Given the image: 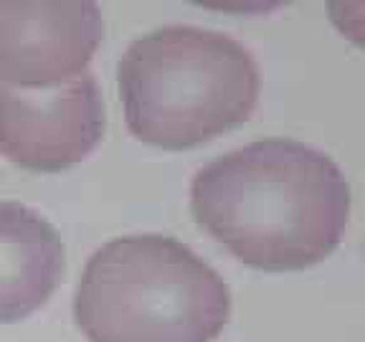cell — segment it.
<instances>
[{"instance_id":"277c9868","label":"cell","mask_w":365,"mask_h":342,"mask_svg":"<svg viewBox=\"0 0 365 342\" xmlns=\"http://www.w3.org/2000/svg\"><path fill=\"white\" fill-rule=\"evenodd\" d=\"M104 135V102L97 79L84 71L51 89L0 84V152L38 172L76 165Z\"/></svg>"},{"instance_id":"7a4b0ae2","label":"cell","mask_w":365,"mask_h":342,"mask_svg":"<svg viewBox=\"0 0 365 342\" xmlns=\"http://www.w3.org/2000/svg\"><path fill=\"white\" fill-rule=\"evenodd\" d=\"M231 294L221 274L170 236H122L91 254L74 317L91 342H211Z\"/></svg>"},{"instance_id":"8992f818","label":"cell","mask_w":365,"mask_h":342,"mask_svg":"<svg viewBox=\"0 0 365 342\" xmlns=\"http://www.w3.org/2000/svg\"><path fill=\"white\" fill-rule=\"evenodd\" d=\"M63 276V241L41 213L0 200V325L43 307Z\"/></svg>"},{"instance_id":"6da1fadb","label":"cell","mask_w":365,"mask_h":342,"mask_svg":"<svg viewBox=\"0 0 365 342\" xmlns=\"http://www.w3.org/2000/svg\"><path fill=\"white\" fill-rule=\"evenodd\" d=\"M190 208L244 264L294 271L322 261L340 244L350 188L325 152L272 137L200 167L190 182Z\"/></svg>"},{"instance_id":"3957f363","label":"cell","mask_w":365,"mask_h":342,"mask_svg":"<svg viewBox=\"0 0 365 342\" xmlns=\"http://www.w3.org/2000/svg\"><path fill=\"white\" fill-rule=\"evenodd\" d=\"M259 66L236 38L198 26L140 36L120 61L130 132L163 150H185L234 130L259 99Z\"/></svg>"},{"instance_id":"5b68a950","label":"cell","mask_w":365,"mask_h":342,"mask_svg":"<svg viewBox=\"0 0 365 342\" xmlns=\"http://www.w3.org/2000/svg\"><path fill=\"white\" fill-rule=\"evenodd\" d=\"M102 11L89 0H0V84L51 89L84 71L102 41Z\"/></svg>"},{"instance_id":"52a82bcc","label":"cell","mask_w":365,"mask_h":342,"mask_svg":"<svg viewBox=\"0 0 365 342\" xmlns=\"http://www.w3.org/2000/svg\"><path fill=\"white\" fill-rule=\"evenodd\" d=\"M330 18L345 38L365 48V3H350V0L332 3Z\"/></svg>"}]
</instances>
